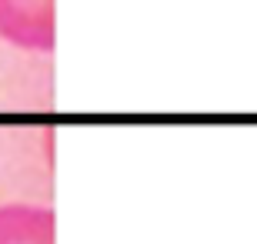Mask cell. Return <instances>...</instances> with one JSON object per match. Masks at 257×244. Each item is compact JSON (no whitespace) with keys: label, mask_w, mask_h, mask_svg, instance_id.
Wrapping results in <instances>:
<instances>
[{"label":"cell","mask_w":257,"mask_h":244,"mask_svg":"<svg viewBox=\"0 0 257 244\" xmlns=\"http://www.w3.org/2000/svg\"><path fill=\"white\" fill-rule=\"evenodd\" d=\"M0 40L34 54H54L57 4L54 0H0Z\"/></svg>","instance_id":"6da1fadb"},{"label":"cell","mask_w":257,"mask_h":244,"mask_svg":"<svg viewBox=\"0 0 257 244\" xmlns=\"http://www.w3.org/2000/svg\"><path fill=\"white\" fill-rule=\"evenodd\" d=\"M0 244H57V214L44 204L0 207Z\"/></svg>","instance_id":"7a4b0ae2"}]
</instances>
